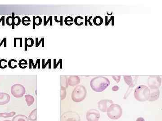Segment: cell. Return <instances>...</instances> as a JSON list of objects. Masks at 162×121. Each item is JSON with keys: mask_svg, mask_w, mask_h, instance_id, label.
<instances>
[{"mask_svg": "<svg viewBox=\"0 0 162 121\" xmlns=\"http://www.w3.org/2000/svg\"><path fill=\"white\" fill-rule=\"evenodd\" d=\"M73 18L71 16H67L65 18L64 20V23L67 26H71L73 24Z\"/></svg>", "mask_w": 162, "mask_h": 121, "instance_id": "obj_25", "label": "cell"}, {"mask_svg": "<svg viewBox=\"0 0 162 121\" xmlns=\"http://www.w3.org/2000/svg\"><path fill=\"white\" fill-rule=\"evenodd\" d=\"M34 40L32 38H25V51H27L28 47H32L34 45Z\"/></svg>", "mask_w": 162, "mask_h": 121, "instance_id": "obj_14", "label": "cell"}, {"mask_svg": "<svg viewBox=\"0 0 162 121\" xmlns=\"http://www.w3.org/2000/svg\"><path fill=\"white\" fill-rule=\"evenodd\" d=\"M66 90L65 87L61 86V100H63L66 98Z\"/></svg>", "mask_w": 162, "mask_h": 121, "instance_id": "obj_27", "label": "cell"}, {"mask_svg": "<svg viewBox=\"0 0 162 121\" xmlns=\"http://www.w3.org/2000/svg\"><path fill=\"white\" fill-rule=\"evenodd\" d=\"M2 21V26H5V16H2L0 19V23Z\"/></svg>", "mask_w": 162, "mask_h": 121, "instance_id": "obj_42", "label": "cell"}, {"mask_svg": "<svg viewBox=\"0 0 162 121\" xmlns=\"http://www.w3.org/2000/svg\"><path fill=\"white\" fill-rule=\"evenodd\" d=\"M25 97L27 105L29 107L33 104L34 102V98L33 96L31 95H26L25 96Z\"/></svg>", "mask_w": 162, "mask_h": 121, "instance_id": "obj_16", "label": "cell"}, {"mask_svg": "<svg viewBox=\"0 0 162 121\" xmlns=\"http://www.w3.org/2000/svg\"><path fill=\"white\" fill-rule=\"evenodd\" d=\"M92 16H91V17H90L88 21L89 22L90 25H92V24H91V23L90 22V20L91 19V18H92Z\"/></svg>", "mask_w": 162, "mask_h": 121, "instance_id": "obj_45", "label": "cell"}, {"mask_svg": "<svg viewBox=\"0 0 162 121\" xmlns=\"http://www.w3.org/2000/svg\"><path fill=\"white\" fill-rule=\"evenodd\" d=\"M150 89V96L148 101H154L157 100L160 97V91L158 88H154Z\"/></svg>", "mask_w": 162, "mask_h": 121, "instance_id": "obj_10", "label": "cell"}, {"mask_svg": "<svg viewBox=\"0 0 162 121\" xmlns=\"http://www.w3.org/2000/svg\"><path fill=\"white\" fill-rule=\"evenodd\" d=\"M42 69H45L47 67V64H49V69L51 68V59H49L47 60L46 64L45 63V59H42Z\"/></svg>", "mask_w": 162, "mask_h": 121, "instance_id": "obj_33", "label": "cell"}, {"mask_svg": "<svg viewBox=\"0 0 162 121\" xmlns=\"http://www.w3.org/2000/svg\"><path fill=\"white\" fill-rule=\"evenodd\" d=\"M113 78L114 79L117 83L120 82V79H121V76H112Z\"/></svg>", "mask_w": 162, "mask_h": 121, "instance_id": "obj_35", "label": "cell"}, {"mask_svg": "<svg viewBox=\"0 0 162 121\" xmlns=\"http://www.w3.org/2000/svg\"><path fill=\"white\" fill-rule=\"evenodd\" d=\"M6 42H7V38L6 37H5V38H4L3 39V40H2V41H1V42H0V47L1 46H2V45L3 43H4V47H6Z\"/></svg>", "mask_w": 162, "mask_h": 121, "instance_id": "obj_37", "label": "cell"}, {"mask_svg": "<svg viewBox=\"0 0 162 121\" xmlns=\"http://www.w3.org/2000/svg\"><path fill=\"white\" fill-rule=\"evenodd\" d=\"M12 121H29L28 118L25 115L19 114L13 118Z\"/></svg>", "mask_w": 162, "mask_h": 121, "instance_id": "obj_15", "label": "cell"}, {"mask_svg": "<svg viewBox=\"0 0 162 121\" xmlns=\"http://www.w3.org/2000/svg\"><path fill=\"white\" fill-rule=\"evenodd\" d=\"M87 91L84 86L78 85L74 88L71 94L72 100L76 103L80 102L86 97Z\"/></svg>", "mask_w": 162, "mask_h": 121, "instance_id": "obj_3", "label": "cell"}, {"mask_svg": "<svg viewBox=\"0 0 162 121\" xmlns=\"http://www.w3.org/2000/svg\"><path fill=\"white\" fill-rule=\"evenodd\" d=\"M12 17L14 19V25H20L21 22V20L20 17L19 16H14V13H12Z\"/></svg>", "mask_w": 162, "mask_h": 121, "instance_id": "obj_23", "label": "cell"}, {"mask_svg": "<svg viewBox=\"0 0 162 121\" xmlns=\"http://www.w3.org/2000/svg\"><path fill=\"white\" fill-rule=\"evenodd\" d=\"M93 23L95 25L101 26L103 23V19L101 16H96L93 20Z\"/></svg>", "mask_w": 162, "mask_h": 121, "instance_id": "obj_18", "label": "cell"}, {"mask_svg": "<svg viewBox=\"0 0 162 121\" xmlns=\"http://www.w3.org/2000/svg\"><path fill=\"white\" fill-rule=\"evenodd\" d=\"M87 16H85V26H87Z\"/></svg>", "mask_w": 162, "mask_h": 121, "instance_id": "obj_44", "label": "cell"}, {"mask_svg": "<svg viewBox=\"0 0 162 121\" xmlns=\"http://www.w3.org/2000/svg\"><path fill=\"white\" fill-rule=\"evenodd\" d=\"M28 119L29 120L31 121H35L37 120V108L34 109L33 110L29 115V117H28Z\"/></svg>", "mask_w": 162, "mask_h": 121, "instance_id": "obj_17", "label": "cell"}, {"mask_svg": "<svg viewBox=\"0 0 162 121\" xmlns=\"http://www.w3.org/2000/svg\"><path fill=\"white\" fill-rule=\"evenodd\" d=\"M38 65V69H40V59H38L37 60L36 62V64H35V69L36 68L37 66Z\"/></svg>", "mask_w": 162, "mask_h": 121, "instance_id": "obj_39", "label": "cell"}, {"mask_svg": "<svg viewBox=\"0 0 162 121\" xmlns=\"http://www.w3.org/2000/svg\"><path fill=\"white\" fill-rule=\"evenodd\" d=\"M7 61L5 59H1L0 60V68L1 69H5L7 67L6 63Z\"/></svg>", "mask_w": 162, "mask_h": 121, "instance_id": "obj_31", "label": "cell"}, {"mask_svg": "<svg viewBox=\"0 0 162 121\" xmlns=\"http://www.w3.org/2000/svg\"><path fill=\"white\" fill-rule=\"evenodd\" d=\"M161 78L160 76H150L148 79V84L150 89L158 88L161 85Z\"/></svg>", "mask_w": 162, "mask_h": 121, "instance_id": "obj_7", "label": "cell"}, {"mask_svg": "<svg viewBox=\"0 0 162 121\" xmlns=\"http://www.w3.org/2000/svg\"><path fill=\"white\" fill-rule=\"evenodd\" d=\"M50 22V26H52V16H50L48 20H46V16H44V21H43V25L46 26L48 22Z\"/></svg>", "mask_w": 162, "mask_h": 121, "instance_id": "obj_30", "label": "cell"}, {"mask_svg": "<svg viewBox=\"0 0 162 121\" xmlns=\"http://www.w3.org/2000/svg\"><path fill=\"white\" fill-rule=\"evenodd\" d=\"M118 89H119V87L118 86H114L112 87V91H114V92L118 91Z\"/></svg>", "mask_w": 162, "mask_h": 121, "instance_id": "obj_41", "label": "cell"}, {"mask_svg": "<svg viewBox=\"0 0 162 121\" xmlns=\"http://www.w3.org/2000/svg\"><path fill=\"white\" fill-rule=\"evenodd\" d=\"M42 19L40 16H37L35 18V26H40L42 23Z\"/></svg>", "mask_w": 162, "mask_h": 121, "instance_id": "obj_32", "label": "cell"}, {"mask_svg": "<svg viewBox=\"0 0 162 121\" xmlns=\"http://www.w3.org/2000/svg\"><path fill=\"white\" fill-rule=\"evenodd\" d=\"M55 21L57 23H60V26H63V16L60 17V21L57 20V16H55Z\"/></svg>", "mask_w": 162, "mask_h": 121, "instance_id": "obj_38", "label": "cell"}, {"mask_svg": "<svg viewBox=\"0 0 162 121\" xmlns=\"http://www.w3.org/2000/svg\"><path fill=\"white\" fill-rule=\"evenodd\" d=\"M124 80L130 88H133L135 86L137 82V78L133 79L132 76H124Z\"/></svg>", "mask_w": 162, "mask_h": 121, "instance_id": "obj_13", "label": "cell"}, {"mask_svg": "<svg viewBox=\"0 0 162 121\" xmlns=\"http://www.w3.org/2000/svg\"><path fill=\"white\" fill-rule=\"evenodd\" d=\"M79 115L74 111H67L61 116V121H80Z\"/></svg>", "mask_w": 162, "mask_h": 121, "instance_id": "obj_6", "label": "cell"}, {"mask_svg": "<svg viewBox=\"0 0 162 121\" xmlns=\"http://www.w3.org/2000/svg\"><path fill=\"white\" fill-rule=\"evenodd\" d=\"M134 95L137 101L141 102L148 101L150 96V89L145 85H140L135 89Z\"/></svg>", "mask_w": 162, "mask_h": 121, "instance_id": "obj_2", "label": "cell"}, {"mask_svg": "<svg viewBox=\"0 0 162 121\" xmlns=\"http://www.w3.org/2000/svg\"><path fill=\"white\" fill-rule=\"evenodd\" d=\"M113 103L110 100H102L98 102V108L101 112H106L109 106Z\"/></svg>", "mask_w": 162, "mask_h": 121, "instance_id": "obj_9", "label": "cell"}, {"mask_svg": "<svg viewBox=\"0 0 162 121\" xmlns=\"http://www.w3.org/2000/svg\"><path fill=\"white\" fill-rule=\"evenodd\" d=\"M110 85V81L104 76L95 77L91 81V87L94 92L101 93Z\"/></svg>", "mask_w": 162, "mask_h": 121, "instance_id": "obj_1", "label": "cell"}, {"mask_svg": "<svg viewBox=\"0 0 162 121\" xmlns=\"http://www.w3.org/2000/svg\"><path fill=\"white\" fill-rule=\"evenodd\" d=\"M38 38H36V47H38L40 46V43H42V47H44L45 46V44H44V42H45V38L44 37H42L40 39V41H38Z\"/></svg>", "mask_w": 162, "mask_h": 121, "instance_id": "obj_29", "label": "cell"}, {"mask_svg": "<svg viewBox=\"0 0 162 121\" xmlns=\"http://www.w3.org/2000/svg\"><path fill=\"white\" fill-rule=\"evenodd\" d=\"M60 64V68H62V59H60L57 63H56V59H54V69H56L58 66L59 64Z\"/></svg>", "mask_w": 162, "mask_h": 121, "instance_id": "obj_34", "label": "cell"}, {"mask_svg": "<svg viewBox=\"0 0 162 121\" xmlns=\"http://www.w3.org/2000/svg\"><path fill=\"white\" fill-rule=\"evenodd\" d=\"M64 78H63L62 76L61 77V86L64 87H67L68 86V83L67 79L66 76H64Z\"/></svg>", "mask_w": 162, "mask_h": 121, "instance_id": "obj_28", "label": "cell"}, {"mask_svg": "<svg viewBox=\"0 0 162 121\" xmlns=\"http://www.w3.org/2000/svg\"><path fill=\"white\" fill-rule=\"evenodd\" d=\"M35 16H33V30L35 29Z\"/></svg>", "mask_w": 162, "mask_h": 121, "instance_id": "obj_40", "label": "cell"}, {"mask_svg": "<svg viewBox=\"0 0 162 121\" xmlns=\"http://www.w3.org/2000/svg\"><path fill=\"white\" fill-rule=\"evenodd\" d=\"M16 114L15 112H5V113H0V117L7 118L13 117Z\"/></svg>", "mask_w": 162, "mask_h": 121, "instance_id": "obj_19", "label": "cell"}, {"mask_svg": "<svg viewBox=\"0 0 162 121\" xmlns=\"http://www.w3.org/2000/svg\"><path fill=\"white\" fill-rule=\"evenodd\" d=\"M3 121H11L9 120H4Z\"/></svg>", "mask_w": 162, "mask_h": 121, "instance_id": "obj_46", "label": "cell"}, {"mask_svg": "<svg viewBox=\"0 0 162 121\" xmlns=\"http://www.w3.org/2000/svg\"><path fill=\"white\" fill-rule=\"evenodd\" d=\"M100 118V112L96 109H90L87 113L86 119L87 121H98Z\"/></svg>", "mask_w": 162, "mask_h": 121, "instance_id": "obj_8", "label": "cell"}, {"mask_svg": "<svg viewBox=\"0 0 162 121\" xmlns=\"http://www.w3.org/2000/svg\"><path fill=\"white\" fill-rule=\"evenodd\" d=\"M80 83V79L78 76H70L68 79V83L69 86L72 87L78 85Z\"/></svg>", "mask_w": 162, "mask_h": 121, "instance_id": "obj_11", "label": "cell"}, {"mask_svg": "<svg viewBox=\"0 0 162 121\" xmlns=\"http://www.w3.org/2000/svg\"><path fill=\"white\" fill-rule=\"evenodd\" d=\"M29 69H31L32 67L33 69H35V64H34L33 61V59H29Z\"/></svg>", "mask_w": 162, "mask_h": 121, "instance_id": "obj_36", "label": "cell"}, {"mask_svg": "<svg viewBox=\"0 0 162 121\" xmlns=\"http://www.w3.org/2000/svg\"><path fill=\"white\" fill-rule=\"evenodd\" d=\"M6 23L7 25L12 26V29H14V19L12 16H8L6 20Z\"/></svg>", "mask_w": 162, "mask_h": 121, "instance_id": "obj_22", "label": "cell"}, {"mask_svg": "<svg viewBox=\"0 0 162 121\" xmlns=\"http://www.w3.org/2000/svg\"><path fill=\"white\" fill-rule=\"evenodd\" d=\"M28 62L25 59H21L19 62V66L21 69H25L27 67Z\"/></svg>", "mask_w": 162, "mask_h": 121, "instance_id": "obj_26", "label": "cell"}, {"mask_svg": "<svg viewBox=\"0 0 162 121\" xmlns=\"http://www.w3.org/2000/svg\"><path fill=\"white\" fill-rule=\"evenodd\" d=\"M136 121H145V120L144 119V118H142V117H139V118L137 119Z\"/></svg>", "mask_w": 162, "mask_h": 121, "instance_id": "obj_43", "label": "cell"}, {"mask_svg": "<svg viewBox=\"0 0 162 121\" xmlns=\"http://www.w3.org/2000/svg\"><path fill=\"white\" fill-rule=\"evenodd\" d=\"M10 97L8 94L5 93H0V105H4L9 102Z\"/></svg>", "mask_w": 162, "mask_h": 121, "instance_id": "obj_12", "label": "cell"}, {"mask_svg": "<svg viewBox=\"0 0 162 121\" xmlns=\"http://www.w3.org/2000/svg\"><path fill=\"white\" fill-rule=\"evenodd\" d=\"M10 90L12 95L16 98L22 97L26 93V89L25 87L19 83L13 85L11 87Z\"/></svg>", "mask_w": 162, "mask_h": 121, "instance_id": "obj_5", "label": "cell"}, {"mask_svg": "<svg viewBox=\"0 0 162 121\" xmlns=\"http://www.w3.org/2000/svg\"><path fill=\"white\" fill-rule=\"evenodd\" d=\"M21 22H22L23 25L26 26H29L30 24V18L29 17H28V16H25V17H24L22 18Z\"/></svg>", "mask_w": 162, "mask_h": 121, "instance_id": "obj_21", "label": "cell"}, {"mask_svg": "<svg viewBox=\"0 0 162 121\" xmlns=\"http://www.w3.org/2000/svg\"><path fill=\"white\" fill-rule=\"evenodd\" d=\"M17 62V60H15V59H10V60L8 62V66L9 67V68H11V69H15L17 67V65L16 64Z\"/></svg>", "mask_w": 162, "mask_h": 121, "instance_id": "obj_20", "label": "cell"}, {"mask_svg": "<svg viewBox=\"0 0 162 121\" xmlns=\"http://www.w3.org/2000/svg\"><path fill=\"white\" fill-rule=\"evenodd\" d=\"M108 117L111 119L117 120L121 118L122 114V109L120 105L113 104L107 110Z\"/></svg>", "mask_w": 162, "mask_h": 121, "instance_id": "obj_4", "label": "cell"}, {"mask_svg": "<svg viewBox=\"0 0 162 121\" xmlns=\"http://www.w3.org/2000/svg\"><path fill=\"white\" fill-rule=\"evenodd\" d=\"M83 20V17L81 16H77L74 19V23L77 26H81L83 24V22H82L81 20Z\"/></svg>", "mask_w": 162, "mask_h": 121, "instance_id": "obj_24", "label": "cell"}]
</instances>
